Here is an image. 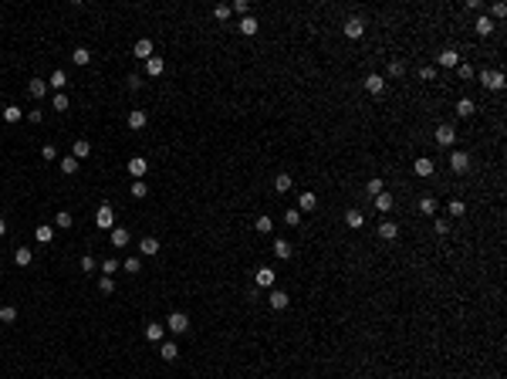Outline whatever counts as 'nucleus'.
I'll return each instance as SVG.
<instances>
[{
  "label": "nucleus",
  "instance_id": "nucleus-1",
  "mask_svg": "<svg viewBox=\"0 0 507 379\" xmlns=\"http://www.w3.org/2000/svg\"><path fill=\"white\" fill-rule=\"evenodd\" d=\"M95 227H102V230H112V227H115V210H112V203H102V207L95 210Z\"/></svg>",
  "mask_w": 507,
  "mask_h": 379
},
{
  "label": "nucleus",
  "instance_id": "nucleus-2",
  "mask_svg": "<svg viewBox=\"0 0 507 379\" xmlns=\"http://www.w3.org/2000/svg\"><path fill=\"white\" fill-rule=\"evenodd\" d=\"M480 85L491 92H500L504 88V71L500 68H491V71H480Z\"/></svg>",
  "mask_w": 507,
  "mask_h": 379
},
{
  "label": "nucleus",
  "instance_id": "nucleus-3",
  "mask_svg": "<svg viewBox=\"0 0 507 379\" xmlns=\"http://www.w3.org/2000/svg\"><path fill=\"white\" fill-rule=\"evenodd\" d=\"M342 34H345L348 41H359L365 34V21H362V17H348L345 24H342Z\"/></svg>",
  "mask_w": 507,
  "mask_h": 379
},
{
  "label": "nucleus",
  "instance_id": "nucleus-4",
  "mask_svg": "<svg viewBox=\"0 0 507 379\" xmlns=\"http://www.w3.org/2000/svg\"><path fill=\"white\" fill-rule=\"evenodd\" d=\"M166 329L176 332V335H186V332H190V315L186 312H173L169 315V322H166Z\"/></svg>",
  "mask_w": 507,
  "mask_h": 379
},
{
  "label": "nucleus",
  "instance_id": "nucleus-5",
  "mask_svg": "<svg viewBox=\"0 0 507 379\" xmlns=\"http://www.w3.org/2000/svg\"><path fill=\"white\" fill-rule=\"evenodd\" d=\"M365 92H369V95H386V78H382V75L379 71H372V75H365Z\"/></svg>",
  "mask_w": 507,
  "mask_h": 379
},
{
  "label": "nucleus",
  "instance_id": "nucleus-6",
  "mask_svg": "<svg viewBox=\"0 0 507 379\" xmlns=\"http://www.w3.org/2000/svg\"><path fill=\"white\" fill-rule=\"evenodd\" d=\"M450 170L457 173V176H460V173H467V170H470V156L463 153V149H453V153H450Z\"/></svg>",
  "mask_w": 507,
  "mask_h": 379
},
{
  "label": "nucleus",
  "instance_id": "nucleus-7",
  "mask_svg": "<svg viewBox=\"0 0 507 379\" xmlns=\"http://www.w3.org/2000/svg\"><path fill=\"white\" fill-rule=\"evenodd\" d=\"M433 136H436V142H440V146H453V142H457V129H453L450 122L436 125V132H433Z\"/></svg>",
  "mask_w": 507,
  "mask_h": 379
},
{
  "label": "nucleus",
  "instance_id": "nucleus-8",
  "mask_svg": "<svg viewBox=\"0 0 507 379\" xmlns=\"http://www.w3.org/2000/svg\"><path fill=\"white\" fill-rule=\"evenodd\" d=\"M145 122H149V115L142 112V109H132L129 115H125V125H129L132 132H139V129H145Z\"/></svg>",
  "mask_w": 507,
  "mask_h": 379
},
{
  "label": "nucleus",
  "instance_id": "nucleus-9",
  "mask_svg": "<svg viewBox=\"0 0 507 379\" xmlns=\"http://www.w3.org/2000/svg\"><path fill=\"white\" fill-rule=\"evenodd\" d=\"M254 281H257V288H274V281H277V271H271V267H257Z\"/></svg>",
  "mask_w": 507,
  "mask_h": 379
},
{
  "label": "nucleus",
  "instance_id": "nucleus-10",
  "mask_svg": "<svg viewBox=\"0 0 507 379\" xmlns=\"http://www.w3.org/2000/svg\"><path fill=\"white\" fill-rule=\"evenodd\" d=\"M288 305H291V295H288V291L271 288V308H274V312H284Z\"/></svg>",
  "mask_w": 507,
  "mask_h": 379
},
{
  "label": "nucleus",
  "instance_id": "nucleus-11",
  "mask_svg": "<svg viewBox=\"0 0 507 379\" xmlns=\"http://www.w3.org/2000/svg\"><path fill=\"white\" fill-rule=\"evenodd\" d=\"M436 61H440V68H457L460 55H457V48H443L440 55H436Z\"/></svg>",
  "mask_w": 507,
  "mask_h": 379
},
{
  "label": "nucleus",
  "instance_id": "nucleus-12",
  "mask_svg": "<svg viewBox=\"0 0 507 379\" xmlns=\"http://www.w3.org/2000/svg\"><path fill=\"white\" fill-rule=\"evenodd\" d=\"M372 203H375V210H379V213H389V210L396 207V196L389 193V190H382L379 196H372Z\"/></svg>",
  "mask_w": 507,
  "mask_h": 379
},
{
  "label": "nucleus",
  "instance_id": "nucleus-13",
  "mask_svg": "<svg viewBox=\"0 0 507 379\" xmlns=\"http://www.w3.org/2000/svg\"><path fill=\"white\" fill-rule=\"evenodd\" d=\"M314 207H318V196H314L311 190H305V193H298V213H311Z\"/></svg>",
  "mask_w": 507,
  "mask_h": 379
},
{
  "label": "nucleus",
  "instance_id": "nucleus-14",
  "mask_svg": "<svg viewBox=\"0 0 507 379\" xmlns=\"http://www.w3.org/2000/svg\"><path fill=\"white\" fill-rule=\"evenodd\" d=\"M153 41H149V38H139L136 41V48H132V55H136V58H142V61H149V58H153Z\"/></svg>",
  "mask_w": 507,
  "mask_h": 379
},
{
  "label": "nucleus",
  "instance_id": "nucleus-15",
  "mask_svg": "<svg viewBox=\"0 0 507 379\" xmlns=\"http://www.w3.org/2000/svg\"><path fill=\"white\" fill-rule=\"evenodd\" d=\"M145 170H149V163H145L142 156H132V159H129V176H132V179H142Z\"/></svg>",
  "mask_w": 507,
  "mask_h": 379
},
{
  "label": "nucleus",
  "instance_id": "nucleus-16",
  "mask_svg": "<svg viewBox=\"0 0 507 379\" xmlns=\"http://www.w3.org/2000/svg\"><path fill=\"white\" fill-rule=\"evenodd\" d=\"M291 190H294L291 173H277V176H274V193H291Z\"/></svg>",
  "mask_w": 507,
  "mask_h": 379
},
{
  "label": "nucleus",
  "instance_id": "nucleus-17",
  "mask_svg": "<svg viewBox=\"0 0 507 379\" xmlns=\"http://www.w3.org/2000/svg\"><path fill=\"white\" fill-rule=\"evenodd\" d=\"M379 237H382V241H396V237H399V224H396V220H382V224H379Z\"/></svg>",
  "mask_w": 507,
  "mask_h": 379
},
{
  "label": "nucleus",
  "instance_id": "nucleus-18",
  "mask_svg": "<svg viewBox=\"0 0 507 379\" xmlns=\"http://www.w3.org/2000/svg\"><path fill=\"white\" fill-rule=\"evenodd\" d=\"M162 71H166V61H162L159 55H153L149 61H145V75H149V78H159Z\"/></svg>",
  "mask_w": 507,
  "mask_h": 379
},
{
  "label": "nucleus",
  "instance_id": "nucleus-19",
  "mask_svg": "<svg viewBox=\"0 0 507 379\" xmlns=\"http://www.w3.org/2000/svg\"><path fill=\"white\" fill-rule=\"evenodd\" d=\"M474 31L480 34V38H491V34L497 31V27H494V21H491L487 14H480V17H477V24H474Z\"/></svg>",
  "mask_w": 507,
  "mask_h": 379
},
{
  "label": "nucleus",
  "instance_id": "nucleus-20",
  "mask_svg": "<svg viewBox=\"0 0 507 379\" xmlns=\"http://www.w3.org/2000/svg\"><path fill=\"white\" fill-rule=\"evenodd\" d=\"M71 156H74V159H88V156H91V142H88V139H74V146H71Z\"/></svg>",
  "mask_w": 507,
  "mask_h": 379
},
{
  "label": "nucleus",
  "instance_id": "nucleus-21",
  "mask_svg": "<svg viewBox=\"0 0 507 379\" xmlns=\"http://www.w3.org/2000/svg\"><path fill=\"white\" fill-rule=\"evenodd\" d=\"M27 92H31V98H44L48 95V81L44 78H31L27 81Z\"/></svg>",
  "mask_w": 507,
  "mask_h": 379
},
{
  "label": "nucleus",
  "instance_id": "nucleus-22",
  "mask_svg": "<svg viewBox=\"0 0 507 379\" xmlns=\"http://www.w3.org/2000/svg\"><path fill=\"white\" fill-rule=\"evenodd\" d=\"M412 170H416V176H433V159H429V156H419V159L412 163Z\"/></svg>",
  "mask_w": 507,
  "mask_h": 379
},
{
  "label": "nucleus",
  "instance_id": "nucleus-23",
  "mask_svg": "<svg viewBox=\"0 0 507 379\" xmlns=\"http://www.w3.org/2000/svg\"><path fill=\"white\" fill-rule=\"evenodd\" d=\"M257 31H260L257 17H240V34H243V38H254Z\"/></svg>",
  "mask_w": 507,
  "mask_h": 379
},
{
  "label": "nucleus",
  "instance_id": "nucleus-24",
  "mask_svg": "<svg viewBox=\"0 0 507 379\" xmlns=\"http://www.w3.org/2000/svg\"><path fill=\"white\" fill-rule=\"evenodd\" d=\"M419 210H423L426 217H436V210H440V200H436V196H419Z\"/></svg>",
  "mask_w": 507,
  "mask_h": 379
},
{
  "label": "nucleus",
  "instance_id": "nucleus-25",
  "mask_svg": "<svg viewBox=\"0 0 507 379\" xmlns=\"http://www.w3.org/2000/svg\"><path fill=\"white\" fill-rule=\"evenodd\" d=\"M68 85V75L61 71V68H54V71H51V78H48V88H54V92H61Z\"/></svg>",
  "mask_w": 507,
  "mask_h": 379
},
{
  "label": "nucleus",
  "instance_id": "nucleus-26",
  "mask_svg": "<svg viewBox=\"0 0 507 379\" xmlns=\"http://www.w3.org/2000/svg\"><path fill=\"white\" fill-rule=\"evenodd\" d=\"M274 254H277L281 261H288L291 254H294V247H291V241H284V237H277V241H274Z\"/></svg>",
  "mask_w": 507,
  "mask_h": 379
},
{
  "label": "nucleus",
  "instance_id": "nucleus-27",
  "mask_svg": "<svg viewBox=\"0 0 507 379\" xmlns=\"http://www.w3.org/2000/svg\"><path fill=\"white\" fill-rule=\"evenodd\" d=\"M365 224V217H362V210H345V227H352V230H359V227Z\"/></svg>",
  "mask_w": 507,
  "mask_h": 379
},
{
  "label": "nucleus",
  "instance_id": "nucleus-28",
  "mask_svg": "<svg viewBox=\"0 0 507 379\" xmlns=\"http://www.w3.org/2000/svg\"><path fill=\"white\" fill-rule=\"evenodd\" d=\"M474 112H477L474 98H460V102H457V115H460V119H470Z\"/></svg>",
  "mask_w": 507,
  "mask_h": 379
},
{
  "label": "nucleus",
  "instance_id": "nucleus-29",
  "mask_svg": "<svg viewBox=\"0 0 507 379\" xmlns=\"http://www.w3.org/2000/svg\"><path fill=\"white\" fill-rule=\"evenodd\" d=\"M139 250H142V254H149V258H153V254H159V237H142V241H139Z\"/></svg>",
  "mask_w": 507,
  "mask_h": 379
},
{
  "label": "nucleus",
  "instance_id": "nucleus-30",
  "mask_svg": "<svg viewBox=\"0 0 507 379\" xmlns=\"http://www.w3.org/2000/svg\"><path fill=\"white\" fill-rule=\"evenodd\" d=\"M58 166H61V173H68V176H74L81 163L74 159V156H61V159H58Z\"/></svg>",
  "mask_w": 507,
  "mask_h": 379
},
{
  "label": "nucleus",
  "instance_id": "nucleus-31",
  "mask_svg": "<svg viewBox=\"0 0 507 379\" xmlns=\"http://www.w3.org/2000/svg\"><path fill=\"white\" fill-rule=\"evenodd\" d=\"M31 261H34L31 247H17V250H14V264H17V267H27Z\"/></svg>",
  "mask_w": 507,
  "mask_h": 379
},
{
  "label": "nucleus",
  "instance_id": "nucleus-32",
  "mask_svg": "<svg viewBox=\"0 0 507 379\" xmlns=\"http://www.w3.org/2000/svg\"><path fill=\"white\" fill-rule=\"evenodd\" d=\"M112 244L115 247H129V230L125 227H112Z\"/></svg>",
  "mask_w": 507,
  "mask_h": 379
},
{
  "label": "nucleus",
  "instance_id": "nucleus-33",
  "mask_svg": "<svg viewBox=\"0 0 507 379\" xmlns=\"http://www.w3.org/2000/svg\"><path fill=\"white\" fill-rule=\"evenodd\" d=\"M162 329H166V325L149 322V325H145V339H149V342H162Z\"/></svg>",
  "mask_w": 507,
  "mask_h": 379
},
{
  "label": "nucleus",
  "instance_id": "nucleus-34",
  "mask_svg": "<svg viewBox=\"0 0 507 379\" xmlns=\"http://www.w3.org/2000/svg\"><path fill=\"white\" fill-rule=\"evenodd\" d=\"M71 61H74L78 68H85V65L91 61V51H88V48H74V51H71Z\"/></svg>",
  "mask_w": 507,
  "mask_h": 379
},
{
  "label": "nucleus",
  "instance_id": "nucleus-35",
  "mask_svg": "<svg viewBox=\"0 0 507 379\" xmlns=\"http://www.w3.org/2000/svg\"><path fill=\"white\" fill-rule=\"evenodd\" d=\"M34 237H37V241H41V244H51V241H54V227H48V224H41V227H37V230H34Z\"/></svg>",
  "mask_w": 507,
  "mask_h": 379
},
{
  "label": "nucleus",
  "instance_id": "nucleus-36",
  "mask_svg": "<svg viewBox=\"0 0 507 379\" xmlns=\"http://www.w3.org/2000/svg\"><path fill=\"white\" fill-rule=\"evenodd\" d=\"M21 119H24L21 105H7V109H4V122H10V125H14V122H21Z\"/></svg>",
  "mask_w": 507,
  "mask_h": 379
},
{
  "label": "nucleus",
  "instance_id": "nucleus-37",
  "mask_svg": "<svg viewBox=\"0 0 507 379\" xmlns=\"http://www.w3.org/2000/svg\"><path fill=\"white\" fill-rule=\"evenodd\" d=\"M159 355H162V359H166V363H173V359H176V355H179V346H176V342H162Z\"/></svg>",
  "mask_w": 507,
  "mask_h": 379
},
{
  "label": "nucleus",
  "instance_id": "nucleus-38",
  "mask_svg": "<svg viewBox=\"0 0 507 379\" xmlns=\"http://www.w3.org/2000/svg\"><path fill=\"white\" fill-rule=\"evenodd\" d=\"M382 190H386V183H382V176H372L369 183H365V193H369V196H379Z\"/></svg>",
  "mask_w": 507,
  "mask_h": 379
},
{
  "label": "nucleus",
  "instance_id": "nucleus-39",
  "mask_svg": "<svg viewBox=\"0 0 507 379\" xmlns=\"http://www.w3.org/2000/svg\"><path fill=\"white\" fill-rule=\"evenodd\" d=\"M254 230H257V234H271V230H274V220L271 217H257V220H254Z\"/></svg>",
  "mask_w": 507,
  "mask_h": 379
},
{
  "label": "nucleus",
  "instance_id": "nucleus-40",
  "mask_svg": "<svg viewBox=\"0 0 507 379\" xmlns=\"http://www.w3.org/2000/svg\"><path fill=\"white\" fill-rule=\"evenodd\" d=\"M132 196H136V200H142V196H149V186L142 183V179H132V190H129Z\"/></svg>",
  "mask_w": 507,
  "mask_h": 379
},
{
  "label": "nucleus",
  "instance_id": "nucleus-41",
  "mask_svg": "<svg viewBox=\"0 0 507 379\" xmlns=\"http://www.w3.org/2000/svg\"><path fill=\"white\" fill-rule=\"evenodd\" d=\"M457 75H460V81H470V78H474V65H467V61H460V65H457Z\"/></svg>",
  "mask_w": 507,
  "mask_h": 379
},
{
  "label": "nucleus",
  "instance_id": "nucleus-42",
  "mask_svg": "<svg viewBox=\"0 0 507 379\" xmlns=\"http://www.w3.org/2000/svg\"><path fill=\"white\" fill-rule=\"evenodd\" d=\"M230 10H234V14H240V17H250V0H234V4H230Z\"/></svg>",
  "mask_w": 507,
  "mask_h": 379
},
{
  "label": "nucleus",
  "instance_id": "nucleus-43",
  "mask_svg": "<svg viewBox=\"0 0 507 379\" xmlns=\"http://www.w3.org/2000/svg\"><path fill=\"white\" fill-rule=\"evenodd\" d=\"M284 224H288V227H298V224H301V213H298V207L284 210Z\"/></svg>",
  "mask_w": 507,
  "mask_h": 379
},
{
  "label": "nucleus",
  "instance_id": "nucleus-44",
  "mask_svg": "<svg viewBox=\"0 0 507 379\" xmlns=\"http://www.w3.org/2000/svg\"><path fill=\"white\" fill-rule=\"evenodd\" d=\"M54 224L61 227V230H68V227L74 224V217H71V213H68V210H61V213H58V217H54Z\"/></svg>",
  "mask_w": 507,
  "mask_h": 379
},
{
  "label": "nucleus",
  "instance_id": "nucleus-45",
  "mask_svg": "<svg viewBox=\"0 0 507 379\" xmlns=\"http://www.w3.org/2000/svg\"><path fill=\"white\" fill-rule=\"evenodd\" d=\"M0 322H17V308L14 305H4V308H0Z\"/></svg>",
  "mask_w": 507,
  "mask_h": 379
},
{
  "label": "nucleus",
  "instance_id": "nucleus-46",
  "mask_svg": "<svg viewBox=\"0 0 507 379\" xmlns=\"http://www.w3.org/2000/svg\"><path fill=\"white\" fill-rule=\"evenodd\" d=\"M389 75H392V78H403V75H406V65L399 61V58H396V61H389Z\"/></svg>",
  "mask_w": 507,
  "mask_h": 379
},
{
  "label": "nucleus",
  "instance_id": "nucleus-47",
  "mask_svg": "<svg viewBox=\"0 0 507 379\" xmlns=\"http://www.w3.org/2000/svg\"><path fill=\"white\" fill-rule=\"evenodd\" d=\"M467 213V203L463 200H450V217H463Z\"/></svg>",
  "mask_w": 507,
  "mask_h": 379
},
{
  "label": "nucleus",
  "instance_id": "nucleus-48",
  "mask_svg": "<svg viewBox=\"0 0 507 379\" xmlns=\"http://www.w3.org/2000/svg\"><path fill=\"white\" fill-rule=\"evenodd\" d=\"M122 267H125L129 275H139V271H142V261H139V258H125V264H122Z\"/></svg>",
  "mask_w": 507,
  "mask_h": 379
},
{
  "label": "nucleus",
  "instance_id": "nucleus-49",
  "mask_svg": "<svg viewBox=\"0 0 507 379\" xmlns=\"http://www.w3.org/2000/svg\"><path fill=\"white\" fill-rule=\"evenodd\" d=\"M433 230H436V234H450V220H446V217H436L433 220Z\"/></svg>",
  "mask_w": 507,
  "mask_h": 379
},
{
  "label": "nucleus",
  "instance_id": "nucleus-50",
  "mask_svg": "<svg viewBox=\"0 0 507 379\" xmlns=\"http://www.w3.org/2000/svg\"><path fill=\"white\" fill-rule=\"evenodd\" d=\"M98 288H102L105 295H112V291H115V281H112L108 275H102V278H98Z\"/></svg>",
  "mask_w": 507,
  "mask_h": 379
},
{
  "label": "nucleus",
  "instance_id": "nucleus-51",
  "mask_svg": "<svg viewBox=\"0 0 507 379\" xmlns=\"http://www.w3.org/2000/svg\"><path fill=\"white\" fill-rule=\"evenodd\" d=\"M54 112H68V95L54 92Z\"/></svg>",
  "mask_w": 507,
  "mask_h": 379
},
{
  "label": "nucleus",
  "instance_id": "nucleus-52",
  "mask_svg": "<svg viewBox=\"0 0 507 379\" xmlns=\"http://www.w3.org/2000/svg\"><path fill=\"white\" fill-rule=\"evenodd\" d=\"M230 14H234V10L227 7V4H217V7H213V17H217V21H227Z\"/></svg>",
  "mask_w": 507,
  "mask_h": 379
},
{
  "label": "nucleus",
  "instance_id": "nucleus-53",
  "mask_svg": "<svg viewBox=\"0 0 507 379\" xmlns=\"http://www.w3.org/2000/svg\"><path fill=\"white\" fill-rule=\"evenodd\" d=\"M419 78H423V81H436V68L433 65H423V68H419Z\"/></svg>",
  "mask_w": 507,
  "mask_h": 379
},
{
  "label": "nucleus",
  "instance_id": "nucleus-54",
  "mask_svg": "<svg viewBox=\"0 0 507 379\" xmlns=\"http://www.w3.org/2000/svg\"><path fill=\"white\" fill-rule=\"evenodd\" d=\"M125 85H129V92H139V88H142V78H139V75L132 71L129 78H125Z\"/></svg>",
  "mask_w": 507,
  "mask_h": 379
},
{
  "label": "nucleus",
  "instance_id": "nucleus-55",
  "mask_svg": "<svg viewBox=\"0 0 507 379\" xmlns=\"http://www.w3.org/2000/svg\"><path fill=\"white\" fill-rule=\"evenodd\" d=\"M102 271H105V275H108V278H112L115 271H119V261H112V258H108V261H105V264H102Z\"/></svg>",
  "mask_w": 507,
  "mask_h": 379
},
{
  "label": "nucleus",
  "instance_id": "nucleus-56",
  "mask_svg": "<svg viewBox=\"0 0 507 379\" xmlns=\"http://www.w3.org/2000/svg\"><path fill=\"white\" fill-rule=\"evenodd\" d=\"M491 14L497 17V21H500V17H507V4H494V7H491ZM494 17H491V21H494Z\"/></svg>",
  "mask_w": 507,
  "mask_h": 379
},
{
  "label": "nucleus",
  "instance_id": "nucleus-57",
  "mask_svg": "<svg viewBox=\"0 0 507 379\" xmlns=\"http://www.w3.org/2000/svg\"><path fill=\"white\" fill-rule=\"evenodd\" d=\"M81 271H95V258H91V254L81 258Z\"/></svg>",
  "mask_w": 507,
  "mask_h": 379
},
{
  "label": "nucleus",
  "instance_id": "nucleus-58",
  "mask_svg": "<svg viewBox=\"0 0 507 379\" xmlns=\"http://www.w3.org/2000/svg\"><path fill=\"white\" fill-rule=\"evenodd\" d=\"M41 156H44V159H58V149H54V146H44V149H41Z\"/></svg>",
  "mask_w": 507,
  "mask_h": 379
},
{
  "label": "nucleus",
  "instance_id": "nucleus-59",
  "mask_svg": "<svg viewBox=\"0 0 507 379\" xmlns=\"http://www.w3.org/2000/svg\"><path fill=\"white\" fill-rule=\"evenodd\" d=\"M44 119V112H41V109H31V112H27V122H41Z\"/></svg>",
  "mask_w": 507,
  "mask_h": 379
},
{
  "label": "nucleus",
  "instance_id": "nucleus-60",
  "mask_svg": "<svg viewBox=\"0 0 507 379\" xmlns=\"http://www.w3.org/2000/svg\"><path fill=\"white\" fill-rule=\"evenodd\" d=\"M4 234H7V220L0 217V237H4Z\"/></svg>",
  "mask_w": 507,
  "mask_h": 379
},
{
  "label": "nucleus",
  "instance_id": "nucleus-61",
  "mask_svg": "<svg viewBox=\"0 0 507 379\" xmlns=\"http://www.w3.org/2000/svg\"><path fill=\"white\" fill-rule=\"evenodd\" d=\"M0 14H4V7H0Z\"/></svg>",
  "mask_w": 507,
  "mask_h": 379
}]
</instances>
